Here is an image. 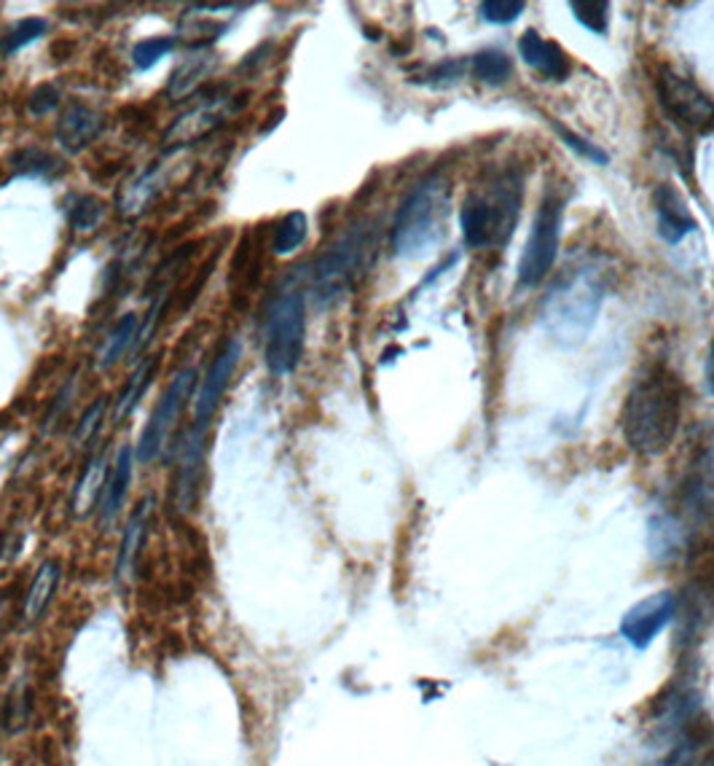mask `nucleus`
<instances>
[{
  "mask_svg": "<svg viewBox=\"0 0 714 766\" xmlns=\"http://www.w3.org/2000/svg\"><path fill=\"white\" fill-rule=\"evenodd\" d=\"M680 418H683L680 380L668 369H653L632 387L623 404V436L642 458H658L677 436Z\"/></svg>",
  "mask_w": 714,
  "mask_h": 766,
  "instance_id": "1",
  "label": "nucleus"
},
{
  "mask_svg": "<svg viewBox=\"0 0 714 766\" xmlns=\"http://www.w3.org/2000/svg\"><path fill=\"white\" fill-rule=\"evenodd\" d=\"M452 188L444 175H430L411 188L393 224V248L398 256H422L444 237Z\"/></svg>",
  "mask_w": 714,
  "mask_h": 766,
  "instance_id": "2",
  "label": "nucleus"
},
{
  "mask_svg": "<svg viewBox=\"0 0 714 766\" xmlns=\"http://www.w3.org/2000/svg\"><path fill=\"white\" fill-rule=\"evenodd\" d=\"M518 207H522V186L513 175L492 180L489 188L470 192L459 210L465 243L476 251L505 245L516 229Z\"/></svg>",
  "mask_w": 714,
  "mask_h": 766,
  "instance_id": "3",
  "label": "nucleus"
},
{
  "mask_svg": "<svg viewBox=\"0 0 714 766\" xmlns=\"http://www.w3.org/2000/svg\"><path fill=\"white\" fill-rule=\"evenodd\" d=\"M605 298V285L594 275V269H575L564 281L551 288L543 307L545 328L562 342H583L586 340L591 323Z\"/></svg>",
  "mask_w": 714,
  "mask_h": 766,
  "instance_id": "4",
  "label": "nucleus"
},
{
  "mask_svg": "<svg viewBox=\"0 0 714 766\" xmlns=\"http://www.w3.org/2000/svg\"><path fill=\"white\" fill-rule=\"evenodd\" d=\"M304 328H307V315H304V296L298 291L282 294L271 304L266 315L264 359L275 376L294 374L301 363Z\"/></svg>",
  "mask_w": 714,
  "mask_h": 766,
  "instance_id": "5",
  "label": "nucleus"
},
{
  "mask_svg": "<svg viewBox=\"0 0 714 766\" xmlns=\"http://www.w3.org/2000/svg\"><path fill=\"white\" fill-rule=\"evenodd\" d=\"M655 95L668 119L687 132L704 135L714 127V100L696 81L674 70H658L655 76Z\"/></svg>",
  "mask_w": 714,
  "mask_h": 766,
  "instance_id": "6",
  "label": "nucleus"
},
{
  "mask_svg": "<svg viewBox=\"0 0 714 766\" xmlns=\"http://www.w3.org/2000/svg\"><path fill=\"white\" fill-rule=\"evenodd\" d=\"M194 385H197V372H194V369H184V372L175 374L170 387L161 393L159 404L153 406L151 418H148V423L140 433L138 446H135V460H138L140 465H151L161 458L167 441H170L175 423H178L186 404L191 401Z\"/></svg>",
  "mask_w": 714,
  "mask_h": 766,
  "instance_id": "7",
  "label": "nucleus"
},
{
  "mask_svg": "<svg viewBox=\"0 0 714 766\" xmlns=\"http://www.w3.org/2000/svg\"><path fill=\"white\" fill-rule=\"evenodd\" d=\"M559 232H562V203L556 197H548L537 210L535 224H532L529 239L524 245L522 262H518V285L532 288L543 281L556 264L559 256Z\"/></svg>",
  "mask_w": 714,
  "mask_h": 766,
  "instance_id": "8",
  "label": "nucleus"
},
{
  "mask_svg": "<svg viewBox=\"0 0 714 766\" xmlns=\"http://www.w3.org/2000/svg\"><path fill=\"white\" fill-rule=\"evenodd\" d=\"M368 248H371V243H368L366 232H353L339 245H334L326 256L317 258L315 275H311L315 277L317 296L330 298L347 291V285L355 281V275H360L363 258H366Z\"/></svg>",
  "mask_w": 714,
  "mask_h": 766,
  "instance_id": "9",
  "label": "nucleus"
},
{
  "mask_svg": "<svg viewBox=\"0 0 714 766\" xmlns=\"http://www.w3.org/2000/svg\"><path fill=\"white\" fill-rule=\"evenodd\" d=\"M205 425L194 423L191 431L178 446V465H175V484H172V505L180 514H188L199 501V487H202L205 471Z\"/></svg>",
  "mask_w": 714,
  "mask_h": 766,
  "instance_id": "10",
  "label": "nucleus"
},
{
  "mask_svg": "<svg viewBox=\"0 0 714 766\" xmlns=\"http://www.w3.org/2000/svg\"><path fill=\"white\" fill-rule=\"evenodd\" d=\"M674 616H677V595L658 592L626 610L621 621V635L632 646L647 648Z\"/></svg>",
  "mask_w": 714,
  "mask_h": 766,
  "instance_id": "11",
  "label": "nucleus"
},
{
  "mask_svg": "<svg viewBox=\"0 0 714 766\" xmlns=\"http://www.w3.org/2000/svg\"><path fill=\"white\" fill-rule=\"evenodd\" d=\"M239 359H242V340H239V336H231V340L224 344V350L216 355V361H212L210 372H207L202 385H199L197 404H194V418H197V425H205V428L210 425L212 414H216L220 399H224L226 387H229L231 376L234 372H237Z\"/></svg>",
  "mask_w": 714,
  "mask_h": 766,
  "instance_id": "12",
  "label": "nucleus"
},
{
  "mask_svg": "<svg viewBox=\"0 0 714 766\" xmlns=\"http://www.w3.org/2000/svg\"><path fill=\"white\" fill-rule=\"evenodd\" d=\"M132 469H135V450L132 446H121L116 452L113 465H110L106 487H102L100 505H97V514H100V528H110L116 519L125 511L129 484H132Z\"/></svg>",
  "mask_w": 714,
  "mask_h": 766,
  "instance_id": "13",
  "label": "nucleus"
},
{
  "mask_svg": "<svg viewBox=\"0 0 714 766\" xmlns=\"http://www.w3.org/2000/svg\"><path fill=\"white\" fill-rule=\"evenodd\" d=\"M153 498H142L138 503V509L132 511L127 519L125 536H121V547L119 554H116V581L129 583L135 579V570H138L140 560V549L146 543L148 528H151V514H153Z\"/></svg>",
  "mask_w": 714,
  "mask_h": 766,
  "instance_id": "14",
  "label": "nucleus"
},
{
  "mask_svg": "<svg viewBox=\"0 0 714 766\" xmlns=\"http://www.w3.org/2000/svg\"><path fill=\"white\" fill-rule=\"evenodd\" d=\"M106 129V119H102L97 110L89 106H81V102H70L68 108L62 110V119L57 125L54 138L68 154L83 151L87 146L100 138V132Z\"/></svg>",
  "mask_w": 714,
  "mask_h": 766,
  "instance_id": "15",
  "label": "nucleus"
},
{
  "mask_svg": "<svg viewBox=\"0 0 714 766\" xmlns=\"http://www.w3.org/2000/svg\"><path fill=\"white\" fill-rule=\"evenodd\" d=\"M60 579H62V562L60 560H47V562L38 564V570H36V576H32L28 592H24L22 610H19V621H22L24 627L38 625V621L47 616L51 600H54L57 587H60Z\"/></svg>",
  "mask_w": 714,
  "mask_h": 766,
  "instance_id": "16",
  "label": "nucleus"
},
{
  "mask_svg": "<svg viewBox=\"0 0 714 766\" xmlns=\"http://www.w3.org/2000/svg\"><path fill=\"white\" fill-rule=\"evenodd\" d=\"M655 213H658V232L666 243H680V239L691 235L696 229V220H693L687 203L680 197L677 188L672 186H658L653 192Z\"/></svg>",
  "mask_w": 714,
  "mask_h": 766,
  "instance_id": "17",
  "label": "nucleus"
},
{
  "mask_svg": "<svg viewBox=\"0 0 714 766\" xmlns=\"http://www.w3.org/2000/svg\"><path fill=\"white\" fill-rule=\"evenodd\" d=\"M518 51H522L524 62L532 65L537 73H543L545 79L551 81H564L569 73V60L564 55L559 43L545 41V38L537 36L535 30H527L518 41Z\"/></svg>",
  "mask_w": 714,
  "mask_h": 766,
  "instance_id": "18",
  "label": "nucleus"
},
{
  "mask_svg": "<svg viewBox=\"0 0 714 766\" xmlns=\"http://www.w3.org/2000/svg\"><path fill=\"white\" fill-rule=\"evenodd\" d=\"M108 471L110 469H108V454L106 452H97L87 460V465H83L81 477H78V482L73 487V495H70V509H73V514L78 519L89 517L97 509V505H100L102 487H106Z\"/></svg>",
  "mask_w": 714,
  "mask_h": 766,
  "instance_id": "19",
  "label": "nucleus"
},
{
  "mask_svg": "<svg viewBox=\"0 0 714 766\" xmlns=\"http://www.w3.org/2000/svg\"><path fill=\"white\" fill-rule=\"evenodd\" d=\"M138 323H140L138 315L127 313L113 328H110L106 342H102L100 353H97V369H100V372L113 369L116 363L125 359L129 350H135V344H138Z\"/></svg>",
  "mask_w": 714,
  "mask_h": 766,
  "instance_id": "20",
  "label": "nucleus"
},
{
  "mask_svg": "<svg viewBox=\"0 0 714 766\" xmlns=\"http://www.w3.org/2000/svg\"><path fill=\"white\" fill-rule=\"evenodd\" d=\"M156 372H159V355H151V359H146L138 369H135V374L127 380L125 391H121L119 399H116L113 423H121V420L135 412V406L140 404L142 393H146L148 385L153 382Z\"/></svg>",
  "mask_w": 714,
  "mask_h": 766,
  "instance_id": "21",
  "label": "nucleus"
},
{
  "mask_svg": "<svg viewBox=\"0 0 714 766\" xmlns=\"http://www.w3.org/2000/svg\"><path fill=\"white\" fill-rule=\"evenodd\" d=\"M159 170H146L140 178H135L119 197V213L127 218L140 216L148 203L159 194Z\"/></svg>",
  "mask_w": 714,
  "mask_h": 766,
  "instance_id": "22",
  "label": "nucleus"
},
{
  "mask_svg": "<svg viewBox=\"0 0 714 766\" xmlns=\"http://www.w3.org/2000/svg\"><path fill=\"white\" fill-rule=\"evenodd\" d=\"M307 239V216L304 213H288L275 229V239H271V251L277 256H290V253L298 251Z\"/></svg>",
  "mask_w": 714,
  "mask_h": 766,
  "instance_id": "23",
  "label": "nucleus"
},
{
  "mask_svg": "<svg viewBox=\"0 0 714 766\" xmlns=\"http://www.w3.org/2000/svg\"><path fill=\"white\" fill-rule=\"evenodd\" d=\"M510 73H513V62L508 55H503V51L486 49L473 57V76H476L478 81L503 84L510 79Z\"/></svg>",
  "mask_w": 714,
  "mask_h": 766,
  "instance_id": "24",
  "label": "nucleus"
},
{
  "mask_svg": "<svg viewBox=\"0 0 714 766\" xmlns=\"http://www.w3.org/2000/svg\"><path fill=\"white\" fill-rule=\"evenodd\" d=\"M47 30H49L47 19H38V17L22 19V22H19L17 28H11L9 32H6L3 41H0V51H3L6 57L17 55V51H22L24 47H30V43H36L38 38H41Z\"/></svg>",
  "mask_w": 714,
  "mask_h": 766,
  "instance_id": "25",
  "label": "nucleus"
},
{
  "mask_svg": "<svg viewBox=\"0 0 714 766\" xmlns=\"http://www.w3.org/2000/svg\"><path fill=\"white\" fill-rule=\"evenodd\" d=\"M175 47H178V38H172V36L146 38V41L135 43V49H132L135 68H138V70L153 68L156 62H161L167 55H172Z\"/></svg>",
  "mask_w": 714,
  "mask_h": 766,
  "instance_id": "26",
  "label": "nucleus"
},
{
  "mask_svg": "<svg viewBox=\"0 0 714 766\" xmlns=\"http://www.w3.org/2000/svg\"><path fill=\"white\" fill-rule=\"evenodd\" d=\"M17 170L22 175H36V178H51L60 170V161L41 148H24L17 154Z\"/></svg>",
  "mask_w": 714,
  "mask_h": 766,
  "instance_id": "27",
  "label": "nucleus"
},
{
  "mask_svg": "<svg viewBox=\"0 0 714 766\" xmlns=\"http://www.w3.org/2000/svg\"><path fill=\"white\" fill-rule=\"evenodd\" d=\"M106 216V205L97 197H78L73 207H70L68 220L76 232H92L100 218Z\"/></svg>",
  "mask_w": 714,
  "mask_h": 766,
  "instance_id": "28",
  "label": "nucleus"
},
{
  "mask_svg": "<svg viewBox=\"0 0 714 766\" xmlns=\"http://www.w3.org/2000/svg\"><path fill=\"white\" fill-rule=\"evenodd\" d=\"M28 716H30V694L28 688H14V691L9 694V699H6V707H3V726L9 731H19L24 724H28Z\"/></svg>",
  "mask_w": 714,
  "mask_h": 766,
  "instance_id": "29",
  "label": "nucleus"
},
{
  "mask_svg": "<svg viewBox=\"0 0 714 766\" xmlns=\"http://www.w3.org/2000/svg\"><path fill=\"white\" fill-rule=\"evenodd\" d=\"M573 11H575L577 22L586 24L588 30L599 32V36H605V32H607L609 3H605V0H586V3H581V0H575V3H573Z\"/></svg>",
  "mask_w": 714,
  "mask_h": 766,
  "instance_id": "30",
  "label": "nucleus"
},
{
  "mask_svg": "<svg viewBox=\"0 0 714 766\" xmlns=\"http://www.w3.org/2000/svg\"><path fill=\"white\" fill-rule=\"evenodd\" d=\"M482 17L492 24H510L516 22L518 14H524V3L522 0H486V3L478 6Z\"/></svg>",
  "mask_w": 714,
  "mask_h": 766,
  "instance_id": "31",
  "label": "nucleus"
},
{
  "mask_svg": "<svg viewBox=\"0 0 714 766\" xmlns=\"http://www.w3.org/2000/svg\"><path fill=\"white\" fill-rule=\"evenodd\" d=\"M102 418H106V399H97L95 404L87 409V414H83V418H81V423L76 425V431H73V444H76V446L89 444L95 433L100 431Z\"/></svg>",
  "mask_w": 714,
  "mask_h": 766,
  "instance_id": "32",
  "label": "nucleus"
},
{
  "mask_svg": "<svg viewBox=\"0 0 714 766\" xmlns=\"http://www.w3.org/2000/svg\"><path fill=\"white\" fill-rule=\"evenodd\" d=\"M60 100H62L60 92H57L51 84H43L41 89H36V92L30 95L28 108H30L32 116H47V114H51V110L60 108Z\"/></svg>",
  "mask_w": 714,
  "mask_h": 766,
  "instance_id": "33",
  "label": "nucleus"
},
{
  "mask_svg": "<svg viewBox=\"0 0 714 766\" xmlns=\"http://www.w3.org/2000/svg\"><path fill=\"white\" fill-rule=\"evenodd\" d=\"M559 129V135H562V140H567V146H573L577 154H583L586 159H594V161H599V165H605L607 161V154L605 151H599L596 146H591L588 140H583V138H577V135L569 132V129H562V127H556Z\"/></svg>",
  "mask_w": 714,
  "mask_h": 766,
  "instance_id": "34",
  "label": "nucleus"
},
{
  "mask_svg": "<svg viewBox=\"0 0 714 766\" xmlns=\"http://www.w3.org/2000/svg\"><path fill=\"white\" fill-rule=\"evenodd\" d=\"M706 385H710V391L714 393V342L710 347V359H706Z\"/></svg>",
  "mask_w": 714,
  "mask_h": 766,
  "instance_id": "35",
  "label": "nucleus"
},
{
  "mask_svg": "<svg viewBox=\"0 0 714 766\" xmlns=\"http://www.w3.org/2000/svg\"><path fill=\"white\" fill-rule=\"evenodd\" d=\"M6 621H9V600L0 597V640H3L6 635Z\"/></svg>",
  "mask_w": 714,
  "mask_h": 766,
  "instance_id": "36",
  "label": "nucleus"
}]
</instances>
